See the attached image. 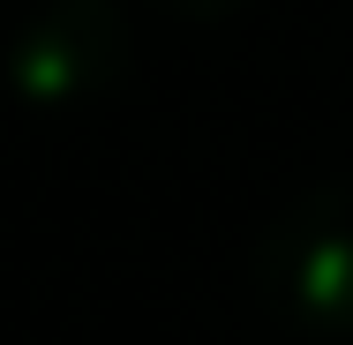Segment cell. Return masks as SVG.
<instances>
[{
    "label": "cell",
    "mask_w": 353,
    "mask_h": 345,
    "mask_svg": "<svg viewBox=\"0 0 353 345\" xmlns=\"http://www.w3.org/2000/svg\"><path fill=\"white\" fill-rule=\"evenodd\" d=\"M136 61V23L121 0H38L8 38V90L38 113H75L121 90Z\"/></svg>",
    "instance_id": "6da1fadb"
},
{
    "label": "cell",
    "mask_w": 353,
    "mask_h": 345,
    "mask_svg": "<svg viewBox=\"0 0 353 345\" xmlns=\"http://www.w3.org/2000/svg\"><path fill=\"white\" fill-rule=\"evenodd\" d=\"M256 285L301 331H353V180L308 188L271 218Z\"/></svg>",
    "instance_id": "7a4b0ae2"
},
{
    "label": "cell",
    "mask_w": 353,
    "mask_h": 345,
    "mask_svg": "<svg viewBox=\"0 0 353 345\" xmlns=\"http://www.w3.org/2000/svg\"><path fill=\"white\" fill-rule=\"evenodd\" d=\"M158 8H173V15H196V23H218V15H233V8H248V0H158Z\"/></svg>",
    "instance_id": "3957f363"
}]
</instances>
